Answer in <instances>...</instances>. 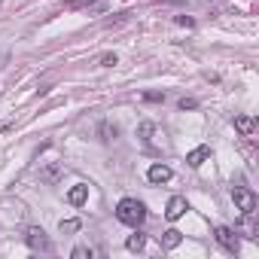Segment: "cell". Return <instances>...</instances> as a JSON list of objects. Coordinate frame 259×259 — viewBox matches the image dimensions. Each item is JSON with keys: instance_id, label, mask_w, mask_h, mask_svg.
I'll list each match as a JSON object with an SVG mask.
<instances>
[{"instance_id": "obj_1", "label": "cell", "mask_w": 259, "mask_h": 259, "mask_svg": "<svg viewBox=\"0 0 259 259\" xmlns=\"http://www.w3.org/2000/svg\"><path fill=\"white\" fill-rule=\"evenodd\" d=\"M116 220L122 226H131V229H140L143 220H146V205L138 198H122L116 205Z\"/></svg>"}, {"instance_id": "obj_2", "label": "cell", "mask_w": 259, "mask_h": 259, "mask_svg": "<svg viewBox=\"0 0 259 259\" xmlns=\"http://www.w3.org/2000/svg\"><path fill=\"white\" fill-rule=\"evenodd\" d=\"M232 201L241 210V217H253L256 210V192L250 186H232Z\"/></svg>"}, {"instance_id": "obj_3", "label": "cell", "mask_w": 259, "mask_h": 259, "mask_svg": "<svg viewBox=\"0 0 259 259\" xmlns=\"http://www.w3.org/2000/svg\"><path fill=\"white\" fill-rule=\"evenodd\" d=\"M25 244L31 247L34 253H52L55 247H52V241H49V235L43 232L40 226H31L28 232H25Z\"/></svg>"}, {"instance_id": "obj_4", "label": "cell", "mask_w": 259, "mask_h": 259, "mask_svg": "<svg viewBox=\"0 0 259 259\" xmlns=\"http://www.w3.org/2000/svg\"><path fill=\"white\" fill-rule=\"evenodd\" d=\"M213 238H217V244H220L226 253H232V256L241 250V238H238V232L229 229V226H217V229H213Z\"/></svg>"}, {"instance_id": "obj_5", "label": "cell", "mask_w": 259, "mask_h": 259, "mask_svg": "<svg viewBox=\"0 0 259 259\" xmlns=\"http://www.w3.org/2000/svg\"><path fill=\"white\" fill-rule=\"evenodd\" d=\"M186 210H189L186 198H183V195H171V198H168V207H165V220H168V223H177Z\"/></svg>"}, {"instance_id": "obj_6", "label": "cell", "mask_w": 259, "mask_h": 259, "mask_svg": "<svg viewBox=\"0 0 259 259\" xmlns=\"http://www.w3.org/2000/svg\"><path fill=\"white\" fill-rule=\"evenodd\" d=\"M171 177H174V171L165 162H155V165H150V171H146V180H150V183H168Z\"/></svg>"}, {"instance_id": "obj_7", "label": "cell", "mask_w": 259, "mask_h": 259, "mask_svg": "<svg viewBox=\"0 0 259 259\" xmlns=\"http://www.w3.org/2000/svg\"><path fill=\"white\" fill-rule=\"evenodd\" d=\"M153 134H155V125H153V122H140V125H138V138H140V143H143L146 153H159V150L153 146Z\"/></svg>"}, {"instance_id": "obj_8", "label": "cell", "mask_w": 259, "mask_h": 259, "mask_svg": "<svg viewBox=\"0 0 259 259\" xmlns=\"http://www.w3.org/2000/svg\"><path fill=\"white\" fill-rule=\"evenodd\" d=\"M207 159H210V146H205V143L195 146L192 153H186V165H189V168H201Z\"/></svg>"}, {"instance_id": "obj_9", "label": "cell", "mask_w": 259, "mask_h": 259, "mask_svg": "<svg viewBox=\"0 0 259 259\" xmlns=\"http://www.w3.org/2000/svg\"><path fill=\"white\" fill-rule=\"evenodd\" d=\"M61 174H64V168H61L58 162H52V165H46V168L40 171V180H43L46 186H55V183L61 180Z\"/></svg>"}, {"instance_id": "obj_10", "label": "cell", "mask_w": 259, "mask_h": 259, "mask_svg": "<svg viewBox=\"0 0 259 259\" xmlns=\"http://www.w3.org/2000/svg\"><path fill=\"white\" fill-rule=\"evenodd\" d=\"M86 198H88V183H76V186H70V192H67V201H70L73 207H83Z\"/></svg>"}, {"instance_id": "obj_11", "label": "cell", "mask_w": 259, "mask_h": 259, "mask_svg": "<svg viewBox=\"0 0 259 259\" xmlns=\"http://www.w3.org/2000/svg\"><path fill=\"white\" fill-rule=\"evenodd\" d=\"M116 134H119V125H116V122L104 119V122L98 125V138H101V143H110V140H116Z\"/></svg>"}, {"instance_id": "obj_12", "label": "cell", "mask_w": 259, "mask_h": 259, "mask_svg": "<svg viewBox=\"0 0 259 259\" xmlns=\"http://www.w3.org/2000/svg\"><path fill=\"white\" fill-rule=\"evenodd\" d=\"M232 122H235V128H238L244 138H250L253 128H256V119H253V116H244V113H241V116H235Z\"/></svg>"}, {"instance_id": "obj_13", "label": "cell", "mask_w": 259, "mask_h": 259, "mask_svg": "<svg viewBox=\"0 0 259 259\" xmlns=\"http://www.w3.org/2000/svg\"><path fill=\"white\" fill-rule=\"evenodd\" d=\"M180 241H183V235H180L177 229H168V232L162 235V247H165V250H174V247H180Z\"/></svg>"}, {"instance_id": "obj_14", "label": "cell", "mask_w": 259, "mask_h": 259, "mask_svg": "<svg viewBox=\"0 0 259 259\" xmlns=\"http://www.w3.org/2000/svg\"><path fill=\"white\" fill-rule=\"evenodd\" d=\"M125 247L131 253H140L143 247H146V235L143 232H134V235H128V241H125Z\"/></svg>"}, {"instance_id": "obj_15", "label": "cell", "mask_w": 259, "mask_h": 259, "mask_svg": "<svg viewBox=\"0 0 259 259\" xmlns=\"http://www.w3.org/2000/svg\"><path fill=\"white\" fill-rule=\"evenodd\" d=\"M58 229H61V232H80V229H83V223H80V220H61V223H58Z\"/></svg>"}, {"instance_id": "obj_16", "label": "cell", "mask_w": 259, "mask_h": 259, "mask_svg": "<svg viewBox=\"0 0 259 259\" xmlns=\"http://www.w3.org/2000/svg\"><path fill=\"white\" fill-rule=\"evenodd\" d=\"M165 92H143V101H150V104H165Z\"/></svg>"}, {"instance_id": "obj_17", "label": "cell", "mask_w": 259, "mask_h": 259, "mask_svg": "<svg viewBox=\"0 0 259 259\" xmlns=\"http://www.w3.org/2000/svg\"><path fill=\"white\" fill-rule=\"evenodd\" d=\"M70 256L73 259H92V247H73Z\"/></svg>"}, {"instance_id": "obj_18", "label": "cell", "mask_w": 259, "mask_h": 259, "mask_svg": "<svg viewBox=\"0 0 259 259\" xmlns=\"http://www.w3.org/2000/svg\"><path fill=\"white\" fill-rule=\"evenodd\" d=\"M119 58H116V52H107V55H101V67H116Z\"/></svg>"}, {"instance_id": "obj_19", "label": "cell", "mask_w": 259, "mask_h": 259, "mask_svg": "<svg viewBox=\"0 0 259 259\" xmlns=\"http://www.w3.org/2000/svg\"><path fill=\"white\" fill-rule=\"evenodd\" d=\"M177 107H180V110H195V107H198V101H195V98H180V101H177Z\"/></svg>"}, {"instance_id": "obj_20", "label": "cell", "mask_w": 259, "mask_h": 259, "mask_svg": "<svg viewBox=\"0 0 259 259\" xmlns=\"http://www.w3.org/2000/svg\"><path fill=\"white\" fill-rule=\"evenodd\" d=\"M174 21H177L180 28H195V18H192V16H177Z\"/></svg>"}, {"instance_id": "obj_21", "label": "cell", "mask_w": 259, "mask_h": 259, "mask_svg": "<svg viewBox=\"0 0 259 259\" xmlns=\"http://www.w3.org/2000/svg\"><path fill=\"white\" fill-rule=\"evenodd\" d=\"M92 3H98V0H70L67 6H70V9H80V6H92Z\"/></svg>"}]
</instances>
